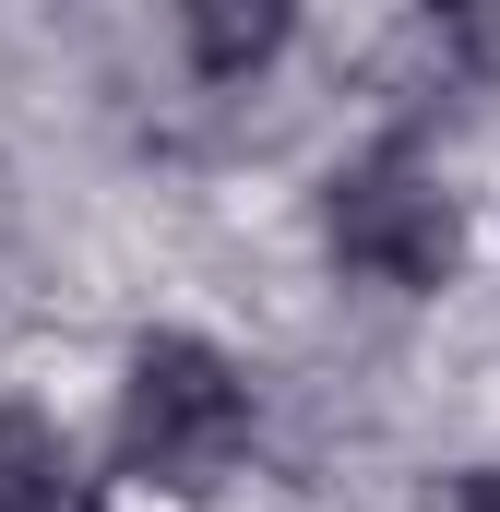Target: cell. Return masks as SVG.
<instances>
[{"mask_svg":"<svg viewBox=\"0 0 500 512\" xmlns=\"http://www.w3.org/2000/svg\"><path fill=\"white\" fill-rule=\"evenodd\" d=\"M441 512H500V465H465V477L441 489Z\"/></svg>","mask_w":500,"mask_h":512,"instance_id":"cell-5","label":"cell"},{"mask_svg":"<svg viewBox=\"0 0 500 512\" xmlns=\"http://www.w3.org/2000/svg\"><path fill=\"white\" fill-rule=\"evenodd\" d=\"M250 441V382L203 346V334H143L120 382V465L131 477H167V489H203L227 477Z\"/></svg>","mask_w":500,"mask_h":512,"instance_id":"cell-1","label":"cell"},{"mask_svg":"<svg viewBox=\"0 0 500 512\" xmlns=\"http://www.w3.org/2000/svg\"><path fill=\"white\" fill-rule=\"evenodd\" d=\"M322 239L334 262H358L381 286H441L453 274V191L417 167V155H358V167H334V191H322Z\"/></svg>","mask_w":500,"mask_h":512,"instance_id":"cell-2","label":"cell"},{"mask_svg":"<svg viewBox=\"0 0 500 512\" xmlns=\"http://www.w3.org/2000/svg\"><path fill=\"white\" fill-rule=\"evenodd\" d=\"M0 512H84V465L48 417H0Z\"/></svg>","mask_w":500,"mask_h":512,"instance_id":"cell-3","label":"cell"},{"mask_svg":"<svg viewBox=\"0 0 500 512\" xmlns=\"http://www.w3.org/2000/svg\"><path fill=\"white\" fill-rule=\"evenodd\" d=\"M179 36H191V60H203L215 84H239V72H262V60L286 48V12H274V0H191Z\"/></svg>","mask_w":500,"mask_h":512,"instance_id":"cell-4","label":"cell"}]
</instances>
